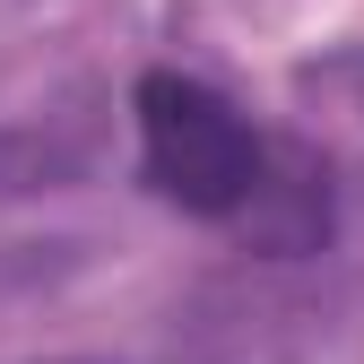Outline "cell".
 <instances>
[{"mask_svg": "<svg viewBox=\"0 0 364 364\" xmlns=\"http://www.w3.org/2000/svg\"><path fill=\"white\" fill-rule=\"evenodd\" d=\"M139 113V173L148 191L173 200L200 225H243L269 252H312L330 243V173H312V156L278 148L269 130L217 96L191 70H148L130 87Z\"/></svg>", "mask_w": 364, "mask_h": 364, "instance_id": "6da1fadb", "label": "cell"}]
</instances>
